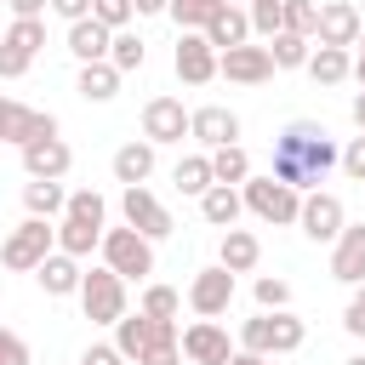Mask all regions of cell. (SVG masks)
I'll return each mask as SVG.
<instances>
[{
    "mask_svg": "<svg viewBox=\"0 0 365 365\" xmlns=\"http://www.w3.org/2000/svg\"><path fill=\"white\" fill-rule=\"evenodd\" d=\"M365 29L359 6L354 0H319V29H314V46H354Z\"/></svg>",
    "mask_w": 365,
    "mask_h": 365,
    "instance_id": "obj_15",
    "label": "cell"
},
{
    "mask_svg": "<svg viewBox=\"0 0 365 365\" xmlns=\"http://www.w3.org/2000/svg\"><path fill=\"white\" fill-rule=\"evenodd\" d=\"M228 354H234V342H228V331L217 319H194L182 331V359L188 365H228Z\"/></svg>",
    "mask_w": 365,
    "mask_h": 365,
    "instance_id": "obj_16",
    "label": "cell"
},
{
    "mask_svg": "<svg viewBox=\"0 0 365 365\" xmlns=\"http://www.w3.org/2000/svg\"><path fill=\"white\" fill-rule=\"evenodd\" d=\"M217 262H222L228 274H251V268L262 262V240H257L251 228H222V240H217Z\"/></svg>",
    "mask_w": 365,
    "mask_h": 365,
    "instance_id": "obj_21",
    "label": "cell"
},
{
    "mask_svg": "<svg viewBox=\"0 0 365 365\" xmlns=\"http://www.w3.org/2000/svg\"><path fill=\"white\" fill-rule=\"evenodd\" d=\"M354 302H359V308H365V279H359V285H354Z\"/></svg>",
    "mask_w": 365,
    "mask_h": 365,
    "instance_id": "obj_54",
    "label": "cell"
},
{
    "mask_svg": "<svg viewBox=\"0 0 365 365\" xmlns=\"http://www.w3.org/2000/svg\"><path fill=\"white\" fill-rule=\"evenodd\" d=\"M0 40H6V46H17V51H29V57H34V51H40V46H46V17H11V29H6V34H0Z\"/></svg>",
    "mask_w": 365,
    "mask_h": 365,
    "instance_id": "obj_35",
    "label": "cell"
},
{
    "mask_svg": "<svg viewBox=\"0 0 365 365\" xmlns=\"http://www.w3.org/2000/svg\"><path fill=\"white\" fill-rule=\"evenodd\" d=\"M342 171H348L354 182H365V131L348 137V148H342Z\"/></svg>",
    "mask_w": 365,
    "mask_h": 365,
    "instance_id": "obj_44",
    "label": "cell"
},
{
    "mask_svg": "<svg viewBox=\"0 0 365 365\" xmlns=\"http://www.w3.org/2000/svg\"><path fill=\"white\" fill-rule=\"evenodd\" d=\"M143 314H154V319H177V314H182V297H177V285H160V279H148V291H143Z\"/></svg>",
    "mask_w": 365,
    "mask_h": 365,
    "instance_id": "obj_37",
    "label": "cell"
},
{
    "mask_svg": "<svg viewBox=\"0 0 365 365\" xmlns=\"http://www.w3.org/2000/svg\"><path fill=\"white\" fill-rule=\"evenodd\" d=\"M91 17H97L103 29H125V23L137 17V6H131V0H91Z\"/></svg>",
    "mask_w": 365,
    "mask_h": 365,
    "instance_id": "obj_41",
    "label": "cell"
},
{
    "mask_svg": "<svg viewBox=\"0 0 365 365\" xmlns=\"http://www.w3.org/2000/svg\"><path fill=\"white\" fill-rule=\"evenodd\" d=\"M331 279H342V285L365 279V222H348L331 240Z\"/></svg>",
    "mask_w": 365,
    "mask_h": 365,
    "instance_id": "obj_18",
    "label": "cell"
},
{
    "mask_svg": "<svg viewBox=\"0 0 365 365\" xmlns=\"http://www.w3.org/2000/svg\"><path fill=\"white\" fill-rule=\"evenodd\" d=\"M268 51H274V68H308V51H314V40H308V34H291V29H279V34L268 40Z\"/></svg>",
    "mask_w": 365,
    "mask_h": 365,
    "instance_id": "obj_33",
    "label": "cell"
},
{
    "mask_svg": "<svg viewBox=\"0 0 365 365\" xmlns=\"http://www.w3.org/2000/svg\"><path fill=\"white\" fill-rule=\"evenodd\" d=\"M217 74L222 80H234V86H262V80H274V51L268 46H228L222 57H217Z\"/></svg>",
    "mask_w": 365,
    "mask_h": 365,
    "instance_id": "obj_11",
    "label": "cell"
},
{
    "mask_svg": "<svg viewBox=\"0 0 365 365\" xmlns=\"http://www.w3.org/2000/svg\"><path fill=\"white\" fill-rule=\"evenodd\" d=\"M228 302H234V274H228L222 262H211V268H200V274L188 279V308H194L200 319L228 314Z\"/></svg>",
    "mask_w": 365,
    "mask_h": 365,
    "instance_id": "obj_9",
    "label": "cell"
},
{
    "mask_svg": "<svg viewBox=\"0 0 365 365\" xmlns=\"http://www.w3.org/2000/svg\"><path fill=\"white\" fill-rule=\"evenodd\" d=\"M297 228H302L314 245H331V240L348 228V211H342V200H336L331 188H308V194H302V211H297Z\"/></svg>",
    "mask_w": 365,
    "mask_h": 365,
    "instance_id": "obj_6",
    "label": "cell"
},
{
    "mask_svg": "<svg viewBox=\"0 0 365 365\" xmlns=\"http://www.w3.org/2000/svg\"><path fill=\"white\" fill-rule=\"evenodd\" d=\"M108 63H114L120 74H137V68L148 63V46H143V34H131V29H114V46H108Z\"/></svg>",
    "mask_w": 365,
    "mask_h": 365,
    "instance_id": "obj_32",
    "label": "cell"
},
{
    "mask_svg": "<svg viewBox=\"0 0 365 365\" xmlns=\"http://www.w3.org/2000/svg\"><path fill=\"white\" fill-rule=\"evenodd\" d=\"M285 29V0H251V34L274 40Z\"/></svg>",
    "mask_w": 365,
    "mask_h": 365,
    "instance_id": "obj_38",
    "label": "cell"
},
{
    "mask_svg": "<svg viewBox=\"0 0 365 365\" xmlns=\"http://www.w3.org/2000/svg\"><path fill=\"white\" fill-rule=\"evenodd\" d=\"M354 46H359V51H354V80L365 86V29H359V40H354Z\"/></svg>",
    "mask_w": 365,
    "mask_h": 365,
    "instance_id": "obj_53",
    "label": "cell"
},
{
    "mask_svg": "<svg viewBox=\"0 0 365 365\" xmlns=\"http://www.w3.org/2000/svg\"><path fill=\"white\" fill-rule=\"evenodd\" d=\"M137 365H182V336H160Z\"/></svg>",
    "mask_w": 365,
    "mask_h": 365,
    "instance_id": "obj_42",
    "label": "cell"
},
{
    "mask_svg": "<svg viewBox=\"0 0 365 365\" xmlns=\"http://www.w3.org/2000/svg\"><path fill=\"white\" fill-rule=\"evenodd\" d=\"M222 6H228V0H171V6H165V17H171L177 29H205Z\"/></svg>",
    "mask_w": 365,
    "mask_h": 365,
    "instance_id": "obj_34",
    "label": "cell"
},
{
    "mask_svg": "<svg viewBox=\"0 0 365 365\" xmlns=\"http://www.w3.org/2000/svg\"><path fill=\"white\" fill-rule=\"evenodd\" d=\"M143 137L160 148V143H182L188 137V108H182V97H148L143 103Z\"/></svg>",
    "mask_w": 365,
    "mask_h": 365,
    "instance_id": "obj_12",
    "label": "cell"
},
{
    "mask_svg": "<svg viewBox=\"0 0 365 365\" xmlns=\"http://www.w3.org/2000/svg\"><path fill=\"white\" fill-rule=\"evenodd\" d=\"M29 63H34L29 51H17V46H6V40H0V80H23V74H29Z\"/></svg>",
    "mask_w": 365,
    "mask_h": 365,
    "instance_id": "obj_43",
    "label": "cell"
},
{
    "mask_svg": "<svg viewBox=\"0 0 365 365\" xmlns=\"http://www.w3.org/2000/svg\"><path fill=\"white\" fill-rule=\"evenodd\" d=\"M51 251H57V228H51V217H23V222L0 240V262H6L11 274H34Z\"/></svg>",
    "mask_w": 365,
    "mask_h": 365,
    "instance_id": "obj_2",
    "label": "cell"
},
{
    "mask_svg": "<svg viewBox=\"0 0 365 365\" xmlns=\"http://www.w3.org/2000/svg\"><path fill=\"white\" fill-rule=\"evenodd\" d=\"M308 342V325L291 308H268V354H297Z\"/></svg>",
    "mask_w": 365,
    "mask_h": 365,
    "instance_id": "obj_29",
    "label": "cell"
},
{
    "mask_svg": "<svg viewBox=\"0 0 365 365\" xmlns=\"http://www.w3.org/2000/svg\"><path fill=\"white\" fill-rule=\"evenodd\" d=\"M63 217H80V222H97V228H108V200H103L97 188H74Z\"/></svg>",
    "mask_w": 365,
    "mask_h": 365,
    "instance_id": "obj_36",
    "label": "cell"
},
{
    "mask_svg": "<svg viewBox=\"0 0 365 365\" xmlns=\"http://www.w3.org/2000/svg\"><path fill=\"white\" fill-rule=\"evenodd\" d=\"M285 29L314 40V29H319V0H285Z\"/></svg>",
    "mask_w": 365,
    "mask_h": 365,
    "instance_id": "obj_39",
    "label": "cell"
},
{
    "mask_svg": "<svg viewBox=\"0 0 365 365\" xmlns=\"http://www.w3.org/2000/svg\"><path fill=\"white\" fill-rule=\"evenodd\" d=\"M103 245V228L97 222H80V217H57V251H68V257H91Z\"/></svg>",
    "mask_w": 365,
    "mask_h": 365,
    "instance_id": "obj_28",
    "label": "cell"
},
{
    "mask_svg": "<svg viewBox=\"0 0 365 365\" xmlns=\"http://www.w3.org/2000/svg\"><path fill=\"white\" fill-rule=\"evenodd\" d=\"M131 6H137V17H160L171 0H131Z\"/></svg>",
    "mask_w": 365,
    "mask_h": 365,
    "instance_id": "obj_51",
    "label": "cell"
},
{
    "mask_svg": "<svg viewBox=\"0 0 365 365\" xmlns=\"http://www.w3.org/2000/svg\"><path fill=\"white\" fill-rule=\"evenodd\" d=\"M51 11L68 17V23H80V17H91V0H51Z\"/></svg>",
    "mask_w": 365,
    "mask_h": 365,
    "instance_id": "obj_48",
    "label": "cell"
},
{
    "mask_svg": "<svg viewBox=\"0 0 365 365\" xmlns=\"http://www.w3.org/2000/svg\"><path fill=\"white\" fill-rule=\"evenodd\" d=\"M57 131V114H46V108H29V103H17V97H0V143H34V137H51Z\"/></svg>",
    "mask_w": 365,
    "mask_h": 365,
    "instance_id": "obj_10",
    "label": "cell"
},
{
    "mask_svg": "<svg viewBox=\"0 0 365 365\" xmlns=\"http://www.w3.org/2000/svg\"><path fill=\"white\" fill-rule=\"evenodd\" d=\"M120 217L137 228V234H148V240H165L177 222H171V211L148 194V182H137V188H120Z\"/></svg>",
    "mask_w": 365,
    "mask_h": 365,
    "instance_id": "obj_8",
    "label": "cell"
},
{
    "mask_svg": "<svg viewBox=\"0 0 365 365\" xmlns=\"http://www.w3.org/2000/svg\"><path fill=\"white\" fill-rule=\"evenodd\" d=\"M108 46H114V29H103L97 17L68 23V57H74V63H103Z\"/></svg>",
    "mask_w": 365,
    "mask_h": 365,
    "instance_id": "obj_22",
    "label": "cell"
},
{
    "mask_svg": "<svg viewBox=\"0 0 365 365\" xmlns=\"http://www.w3.org/2000/svg\"><path fill=\"white\" fill-rule=\"evenodd\" d=\"M34 279H40V291H46V297H80V279H86V268H80V257H68V251H51V257L34 268Z\"/></svg>",
    "mask_w": 365,
    "mask_h": 365,
    "instance_id": "obj_19",
    "label": "cell"
},
{
    "mask_svg": "<svg viewBox=\"0 0 365 365\" xmlns=\"http://www.w3.org/2000/svg\"><path fill=\"white\" fill-rule=\"evenodd\" d=\"M188 137L211 154V148H228L240 143V114L222 108V103H205V108H188Z\"/></svg>",
    "mask_w": 365,
    "mask_h": 365,
    "instance_id": "obj_13",
    "label": "cell"
},
{
    "mask_svg": "<svg viewBox=\"0 0 365 365\" xmlns=\"http://www.w3.org/2000/svg\"><path fill=\"white\" fill-rule=\"evenodd\" d=\"M68 165H74V148L51 131V137H34V143H23V171L29 177H68Z\"/></svg>",
    "mask_w": 365,
    "mask_h": 365,
    "instance_id": "obj_17",
    "label": "cell"
},
{
    "mask_svg": "<svg viewBox=\"0 0 365 365\" xmlns=\"http://www.w3.org/2000/svg\"><path fill=\"white\" fill-rule=\"evenodd\" d=\"M240 211H245V194H240V188H228V182H211V188L200 194V217H205L211 228H234V222H240Z\"/></svg>",
    "mask_w": 365,
    "mask_h": 365,
    "instance_id": "obj_25",
    "label": "cell"
},
{
    "mask_svg": "<svg viewBox=\"0 0 365 365\" xmlns=\"http://www.w3.org/2000/svg\"><path fill=\"white\" fill-rule=\"evenodd\" d=\"M342 365H365V354H354V359H342Z\"/></svg>",
    "mask_w": 365,
    "mask_h": 365,
    "instance_id": "obj_55",
    "label": "cell"
},
{
    "mask_svg": "<svg viewBox=\"0 0 365 365\" xmlns=\"http://www.w3.org/2000/svg\"><path fill=\"white\" fill-rule=\"evenodd\" d=\"M160 336H177V319H154V314L137 308V314H125V319L114 325V348H120L125 359H143Z\"/></svg>",
    "mask_w": 365,
    "mask_h": 365,
    "instance_id": "obj_14",
    "label": "cell"
},
{
    "mask_svg": "<svg viewBox=\"0 0 365 365\" xmlns=\"http://www.w3.org/2000/svg\"><path fill=\"white\" fill-rule=\"evenodd\" d=\"M342 331L365 342V308H359V302H348V308H342Z\"/></svg>",
    "mask_w": 365,
    "mask_h": 365,
    "instance_id": "obj_47",
    "label": "cell"
},
{
    "mask_svg": "<svg viewBox=\"0 0 365 365\" xmlns=\"http://www.w3.org/2000/svg\"><path fill=\"white\" fill-rule=\"evenodd\" d=\"M80 308H86L91 325H120V319H125V279H120L108 262L86 268V279H80Z\"/></svg>",
    "mask_w": 365,
    "mask_h": 365,
    "instance_id": "obj_5",
    "label": "cell"
},
{
    "mask_svg": "<svg viewBox=\"0 0 365 365\" xmlns=\"http://www.w3.org/2000/svg\"><path fill=\"white\" fill-rule=\"evenodd\" d=\"M120 80H125V74H120V68L103 57V63H80V80H74V91H80L86 103H114V97H120Z\"/></svg>",
    "mask_w": 365,
    "mask_h": 365,
    "instance_id": "obj_24",
    "label": "cell"
},
{
    "mask_svg": "<svg viewBox=\"0 0 365 365\" xmlns=\"http://www.w3.org/2000/svg\"><path fill=\"white\" fill-rule=\"evenodd\" d=\"M200 34H205L217 51H228V46H245V40H251V11H240V6H222V11H217L205 29H200Z\"/></svg>",
    "mask_w": 365,
    "mask_h": 365,
    "instance_id": "obj_26",
    "label": "cell"
},
{
    "mask_svg": "<svg viewBox=\"0 0 365 365\" xmlns=\"http://www.w3.org/2000/svg\"><path fill=\"white\" fill-rule=\"evenodd\" d=\"M354 74V51L348 46H314L308 51V80L314 86H342Z\"/></svg>",
    "mask_w": 365,
    "mask_h": 365,
    "instance_id": "obj_23",
    "label": "cell"
},
{
    "mask_svg": "<svg viewBox=\"0 0 365 365\" xmlns=\"http://www.w3.org/2000/svg\"><path fill=\"white\" fill-rule=\"evenodd\" d=\"M80 365H125V354H120L114 342H91V348L80 354Z\"/></svg>",
    "mask_w": 365,
    "mask_h": 365,
    "instance_id": "obj_46",
    "label": "cell"
},
{
    "mask_svg": "<svg viewBox=\"0 0 365 365\" xmlns=\"http://www.w3.org/2000/svg\"><path fill=\"white\" fill-rule=\"evenodd\" d=\"M217 46L200 34V29H182V40H177V51H171V68H177V80H188V86H211L217 80Z\"/></svg>",
    "mask_w": 365,
    "mask_h": 365,
    "instance_id": "obj_7",
    "label": "cell"
},
{
    "mask_svg": "<svg viewBox=\"0 0 365 365\" xmlns=\"http://www.w3.org/2000/svg\"><path fill=\"white\" fill-rule=\"evenodd\" d=\"M211 177H217V182H228V188H240V182L251 177V154H245L240 143H228V148H211Z\"/></svg>",
    "mask_w": 365,
    "mask_h": 365,
    "instance_id": "obj_31",
    "label": "cell"
},
{
    "mask_svg": "<svg viewBox=\"0 0 365 365\" xmlns=\"http://www.w3.org/2000/svg\"><path fill=\"white\" fill-rule=\"evenodd\" d=\"M23 211H29V217H63V211H68L63 182H57V177H29V182H23Z\"/></svg>",
    "mask_w": 365,
    "mask_h": 365,
    "instance_id": "obj_27",
    "label": "cell"
},
{
    "mask_svg": "<svg viewBox=\"0 0 365 365\" xmlns=\"http://www.w3.org/2000/svg\"><path fill=\"white\" fill-rule=\"evenodd\" d=\"M342 165V148L331 143V131L319 120H291L279 137H274V154H268V177L291 182V188H319L331 171Z\"/></svg>",
    "mask_w": 365,
    "mask_h": 365,
    "instance_id": "obj_1",
    "label": "cell"
},
{
    "mask_svg": "<svg viewBox=\"0 0 365 365\" xmlns=\"http://www.w3.org/2000/svg\"><path fill=\"white\" fill-rule=\"evenodd\" d=\"M171 182H177V194H194V200H200V194L217 182V177H211V154H182V160L171 165Z\"/></svg>",
    "mask_w": 365,
    "mask_h": 365,
    "instance_id": "obj_30",
    "label": "cell"
},
{
    "mask_svg": "<svg viewBox=\"0 0 365 365\" xmlns=\"http://www.w3.org/2000/svg\"><path fill=\"white\" fill-rule=\"evenodd\" d=\"M103 262L120 274V279H148L154 274V240L148 234H137L131 222L125 228H103Z\"/></svg>",
    "mask_w": 365,
    "mask_h": 365,
    "instance_id": "obj_4",
    "label": "cell"
},
{
    "mask_svg": "<svg viewBox=\"0 0 365 365\" xmlns=\"http://www.w3.org/2000/svg\"><path fill=\"white\" fill-rule=\"evenodd\" d=\"M251 297H257V308H291V285H285L279 274H262V279L251 285Z\"/></svg>",
    "mask_w": 365,
    "mask_h": 365,
    "instance_id": "obj_40",
    "label": "cell"
},
{
    "mask_svg": "<svg viewBox=\"0 0 365 365\" xmlns=\"http://www.w3.org/2000/svg\"><path fill=\"white\" fill-rule=\"evenodd\" d=\"M154 165H160V154H154V143L143 137H131V143H120L114 148V182H125V188H137V182H148L154 177Z\"/></svg>",
    "mask_w": 365,
    "mask_h": 365,
    "instance_id": "obj_20",
    "label": "cell"
},
{
    "mask_svg": "<svg viewBox=\"0 0 365 365\" xmlns=\"http://www.w3.org/2000/svg\"><path fill=\"white\" fill-rule=\"evenodd\" d=\"M228 365H268V354H251V348H234Z\"/></svg>",
    "mask_w": 365,
    "mask_h": 365,
    "instance_id": "obj_50",
    "label": "cell"
},
{
    "mask_svg": "<svg viewBox=\"0 0 365 365\" xmlns=\"http://www.w3.org/2000/svg\"><path fill=\"white\" fill-rule=\"evenodd\" d=\"M0 365H29V342L6 325H0Z\"/></svg>",
    "mask_w": 365,
    "mask_h": 365,
    "instance_id": "obj_45",
    "label": "cell"
},
{
    "mask_svg": "<svg viewBox=\"0 0 365 365\" xmlns=\"http://www.w3.org/2000/svg\"><path fill=\"white\" fill-rule=\"evenodd\" d=\"M240 194H245V211H251L257 222H268V228H285V222H297V211H302V188L279 182V177H245Z\"/></svg>",
    "mask_w": 365,
    "mask_h": 365,
    "instance_id": "obj_3",
    "label": "cell"
},
{
    "mask_svg": "<svg viewBox=\"0 0 365 365\" xmlns=\"http://www.w3.org/2000/svg\"><path fill=\"white\" fill-rule=\"evenodd\" d=\"M348 114H354V125H359V131H365V86H359V91H354V103H348Z\"/></svg>",
    "mask_w": 365,
    "mask_h": 365,
    "instance_id": "obj_52",
    "label": "cell"
},
{
    "mask_svg": "<svg viewBox=\"0 0 365 365\" xmlns=\"http://www.w3.org/2000/svg\"><path fill=\"white\" fill-rule=\"evenodd\" d=\"M11 6V17H46L51 11V0H6Z\"/></svg>",
    "mask_w": 365,
    "mask_h": 365,
    "instance_id": "obj_49",
    "label": "cell"
}]
</instances>
